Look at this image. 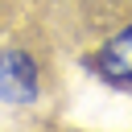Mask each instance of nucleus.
<instances>
[{"mask_svg":"<svg viewBox=\"0 0 132 132\" xmlns=\"http://www.w3.org/2000/svg\"><path fill=\"white\" fill-rule=\"evenodd\" d=\"M0 103L8 107L37 103V62L25 50H0Z\"/></svg>","mask_w":132,"mask_h":132,"instance_id":"1","label":"nucleus"},{"mask_svg":"<svg viewBox=\"0 0 132 132\" xmlns=\"http://www.w3.org/2000/svg\"><path fill=\"white\" fill-rule=\"evenodd\" d=\"M95 70H99V78H107V82H116V87H132V21H128L116 37H107V41L99 45Z\"/></svg>","mask_w":132,"mask_h":132,"instance_id":"2","label":"nucleus"}]
</instances>
